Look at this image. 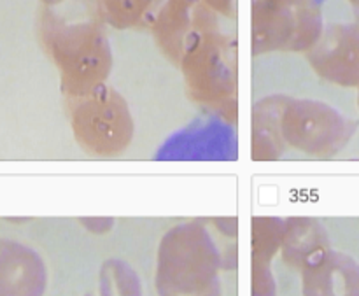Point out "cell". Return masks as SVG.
Listing matches in <instances>:
<instances>
[{
	"instance_id": "obj_1",
	"label": "cell",
	"mask_w": 359,
	"mask_h": 296,
	"mask_svg": "<svg viewBox=\"0 0 359 296\" xmlns=\"http://www.w3.org/2000/svg\"><path fill=\"white\" fill-rule=\"evenodd\" d=\"M221 256L209 231L198 223L172 228L158 253L160 296H221Z\"/></svg>"
},
{
	"instance_id": "obj_2",
	"label": "cell",
	"mask_w": 359,
	"mask_h": 296,
	"mask_svg": "<svg viewBox=\"0 0 359 296\" xmlns=\"http://www.w3.org/2000/svg\"><path fill=\"white\" fill-rule=\"evenodd\" d=\"M237 158V135L221 121H202L182 128L160 146L156 160L226 161Z\"/></svg>"
},
{
	"instance_id": "obj_3",
	"label": "cell",
	"mask_w": 359,
	"mask_h": 296,
	"mask_svg": "<svg viewBox=\"0 0 359 296\" xmlns=\"http://www.w3.org/2000/svg\"><path fill=\"white\" fill-rule=\"evenodd\" d=\"M46 284V265L34 249L0 241V296H42Z\"/></svg>"
},
{
	"instance_id": "obj_4",
	"label": "cell",
	"mask_w": 359,
	"mask_h": 296,
	"mask_svg": "<svg viewBox=\"0 0 359 296\" xmlns=\"http://www.w3.org/2000/svg\"><path fill=\"white\" fill-rule=\"evenodd\" d=\"M353 265L339 255H314L304 270L305 296H353Z\"/></svg>"
},
{
	"instance_id": "obj_5",
	"label": "cell",
	"mask_w": 359,
	"mask_h": 296,
	"mask_svg": "<svg viewBox=\"0 0 359 296\" xmlns=\"http://www.w3.org/2000/svg\"><path fill=\"white\" fill-rule=\"evenodd\" d=\"M100 296H142L135 270L121 260H107L100 272Z\"/></svg>"
},
{
	"instance_id": "obj_6",
	"label": "cell",
	"mask_w": 359,
	"mask_h": 296,
	"mask_svg": "<svg viewBox=\"0 0 359 296\" xmlns=\"http://www.w3.org/2000/svg\"><path fill=\"white\" fill-rule=\"evenodd\" d=\"M83 224L86 228H90L91 231H97V234H102V231H105L107 228L112 227V221L111 220H95V221H88L84 220Z\"/></svg>"
}]
</instances>
